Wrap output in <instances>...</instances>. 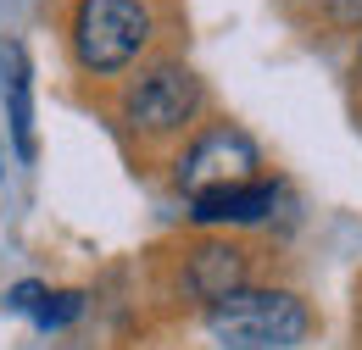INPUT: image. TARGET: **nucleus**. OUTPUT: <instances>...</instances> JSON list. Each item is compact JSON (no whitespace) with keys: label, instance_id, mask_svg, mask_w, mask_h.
Here are the masks:
<instances>
[{"label":"nucleus","instance_id":"nucleus-8","mask_svg":"<svg viewBox=\"0 0 362 350\" xmlns=\"http://www.w3.org/2000/svg\"><path fill=\"white\" fill-rule=\"evenodd\" d=\"M78 311H84V295H78V289H62V295H45V301H40L34 322H40V328H62V322H73Z\"/></svg>","mask_w":362,"mask_h":350},{"label":"nucleus","instance_id":"nucleus-7","mask_svg":"<svg viewBox=\"0 0 362 350\" xmlns=\"http://www.w3.org/2000/svg\"><path fill=\"white\" fill-rule=\"evenodd\" d=\"M245 267H251V256H245L240 245L206 239V245L189 251V262H184V295L201 301V306H218L223 295L245 289Z\"/></svg>","mask_w":362,"mask_h":350},{"label":"nucleus","instance_id":"nucleus-10","mask_svg":"<svg viewBox=\"0 0 362 350\" xmlns=\"http://www.w3.org/2000/svg\"><path fill=\"white\" fill-rule=\"evenodd\" d=\"M357 73H362V44H357Z\"/></svg>","mask_w":362,"mask_h":350},{"label":"nucleus","instance_id":"nucleus-1","mask_svg":"<svg viewBox=\"0 0 362 350\" xmlns=\"http://www.w3.org/2000/svg\"><path fill=\"white\" fill-rule=\"evenodd\" d=\"M317 317L296 289H234L206 306V334L223 350H301Z\"/></svg>","mask_w":362,"mask_h":350},{"label":"nucleus","instance_id":"nucleus-2","mask_svg":"<svg viewBox=\"0 0 362 350\" xmlns=\"http://www.w3.org/2000/svg\"><path fill=\"white\" fill-rule=\"evenodd\" d=\"M151 40V11L139 0H78L73 6V56L95 78H112Z\"/></svg>","mask_w":362,"mask_h":350},{"label":"nucleus","instance_id":"nucleus-4","mask_svg":"<svg viewBox=\"0 0 362 350\" xmlns=\"http://www.w3.org/2000/svg\"><path fill=\"white\" fill-rule=\"evenodd\" d=\"M262 167V156H257V145H251V133L240 128H206L189 150H184L179 162V183L189 195H201V189H223V183H245V178H257Z\"/></svg>","mask_w":362,"mask_h":350},{"label":"nucleus","instance_id":"nucleus-3","mask_svg":"<svg viewBox=\"0 0 362 350\" xmlns=\"http://www.w3.org/2000/svg\"><path fill=\"white\" fill-rule=\"evenodd\" d=\"M195 111H201V78L184 61H162V67L139 73L123 95V123L134 133H151V139L179 133Z\"/></svg>","mask_w":362,"mask_h":350},{"label":"nucleus","instance_id":"nucleus-5","mask_svg":"<svg viewBox=\"0 0 362 350\" xmlns=\"http://www.w3.org/2000/svg\"><path fill=\"white\" fill-rule=\"evenodd\" d=\"M279 206V183L273 178H245V183H223V189H201V195H189V217L201 222V228H251V222H262Z\"/></svg>","mask_w":362,"mask_h":350},{"label":"nucleus","instance_id":"nucleus-6","mask_svg":"<svg viewBox=\"0 0 362 350\" xmlns=\"http://www.w3.org/2000/svg\"><path fill=\"white\" fill-rule=\"evenodd\" d=\"M0 95H6V128H11V150L23 162L40 156V133H34V67L28 50L17 40L0 44Z\"/></svg>","mask_w":362,"mask_h":350},{"label":"nucleus","instance_id":"nucleus-9","mask_svg":"<svg viewBox=\"0 0 362 350\" xmlns=\"http://www.w3.org/2000/svg\"><path fill=\"white\" fill-rule=\"evenodd\" d=\"M45 295H50L45 284H34V278H28V284H17V289L6 295V306H11V311H40V301H45Z\"/></svg>","mask_w":362,"mask_h":350}]
</instances>
